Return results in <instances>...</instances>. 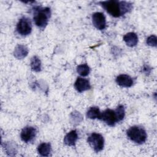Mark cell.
Wrapping results in <instances>:
<instances>
[{
	"label": "cell",
	"mask_w": 157,
	"mask_h": 157,
	"mask_svg": "<svg viewBox=\"0 0 157 157\" xmlns=\"http://www.w3.org/2000/svg\"><path fill=\"white\" fill-rule=\"evenodd\" d=\"M101 6L113 17H120L132 9V4L126 1L110 0L99 2Z\"/></svg>",
	"instance_id": "obj_1"
},
{
	"label": "cell",
	"mask_w": 157,
	"mask_h": 157,
	"mask_svg": "<svg viewBox=\"0 0 157 157\" xmlns=\"http://www.w3.org/2000/svg\"><path fill=\"white\" fill-rule=\"evenodd\" d=\"M51 16L49 7H36L34 10L33 19L36 26L41 29L45 28Z\"/></svg>",
	"instance_id": "obj_2"
},
{
	"label": "cell",
	"mask_w": 157,
	"mask_h": 157,
	"mask_svg": "<svg viewBox=\"0 0 157 157\" xmlns=\"http://www.w3.org/2000/svg\"><path fill=\"white\" fill-rule=\"evenodd\" d=\"M126 134L130 140L139 144L144 143L147 137L145 129L137 126H133L129 128L126 132Z\"/></svg>",
	"instance_id": "obj_3"
},
{
	"label": "cell",
	"mask_w": 157,
	"mask_h": 157,
	"mask_svg": "<svg viewBox=\"0 0 157 157\" xmlns=\"http://www.w3.org/2000/svg\"><path fill=\"white\" fill-rule=\"evenodd\" d=\"M88 144L93 150L98 153L102 150L104 145V140L102 135L98 133H92L87 139Z\"/></svg>",
	"instance_id": "obj_4"
},
{
	"label": "cell",
	"mask_w": 157,
	"mask_h": 157,
	"mask_svg": "<svg viewBox=\"0 0 157 157\" xmlns=\"http://www.w3.org/2000/svg\"><path fill=\"white\" fill-rule=\"evenodd\" d=\"M32 30V25L30 20L25 17H22L17 25V31L21 36L29 34Z\"/></svg>",
	"instance_id": "obj_5"
},
{
	"label": "cell",
	"mask_w": 157,
	"mask_h": 157,
	"mask_svg": "<svg viewBox=\"0 0 157 157\" xmlns=\"http://www.w3.org/2000/svg\"><path fill=\"white\" fill-rule=\"evenodd\" d=\"M100 120L104 121L107 124L113 126L117 122H118L115 110L107 109L101 112Z\"/></svg>",
	"instance_id": "obj_6"
},
{
	"label": "cell",
	"mask_w": 157,
	"mask_h": 157,
	"mask_svg": "<svg viewBox=\"0 0 157 157\" xmlns=\"http://www.w3.org/2000/svg\"><path fill=\"white\" fill-rule=\"evenodd\" d=\"M36 129L33 126L25 127L20 134L21 139L25 143L31 142L36 135Z\"/></svg>",
	"instance_id": "obj_7"
},
{
	"label": "cell",
	"mask_w": 157,
	"mask_h": 157,
	"mask_svg": "<svg viewBox=\"0 0 157 157\" xmlns=\"http://www.w3.org/2000/svg\"><path fill=\"white\" fill-rule=\"evenodd\" d=\"M92 22L93 25L99 30L104 29L106 26L105 15L102 12H95L92 15Z\"/></svg>",
	"instance_id": "obj_8"
},
{
	"label": "cell",
	"mask_w": 157,
	"mask_h": 157,
	"mask_svg": "<svg viewBox=\"0 0 157 157\" xmlns=\"http://www.w3.org/2000/svg\"><path fill=\"white\" fill-rule=\"evenodd\" d=\"M74 86L75 90L79 93H82L91 88L89 80L82 77H78L77 78L74 83Z\"/></svg>",
	"instance_id": "obj_9"
},
{
	"label": "cell",
	"mask_w": 157,
	"mask_h": 157,
	"mask_svg": "<svg viewBox=\"0 0 157 157\" xmlns=\"http://www.w3.org/2000/svg\"><path fill=\"white\" fill-rule=\"evenodd\" d=\"M116 82L118 85L122 87L129 88L132 85L133 80L128 75L121 74V75H119L118 77H117Z\"/></svg>",
	"instance_id": "obj_10"
},
{
	"label": "cell",
	"mask_w": 157,
	"mask_h": 157,
	"mask_svg": "<svg viewBox=\"0 0 157 157\" xmlns=\"http://www.w3.org/2000/svg\"><path fill=\"white\" fill-rule=\"evenodd\" d=\"M78 139V134L75 130L71 131L64 138V142L68 146H74Z\"/></svg>",
	"instance_id": "obj_11"
},
{
	"label": "cell",
	"mask_w": 157,
	"mask_h": 157,
	"mask_svg": "<svg viewBox=\"0 0 157 157\" xmlns=\"http://www.w3.org/2000/svg\"><path fill=\"white\" fill-rule=\"evenodd\" d=\"M123 40L128 46L132 47L137 44L138 37L136 33L130 32L123 36Z\"/></svg>",
	"instance_id": "obj_12"
},
{
	"label": "cell",
	"mask_w": 157,
	"mask_h": 157,
	"mask_svg": "<svg viewBox=\"0 0 157 157\" xmlns=\"http://www.w3.org/2000/svg\"><path fill=\"white\" fill-rule=\"evenodd\" d=\"M52 151V147L50 143H42L37 147L39 154L42 156H48Z\"/></svg>",
	"instance_id": "obj_13"
},
{
	"label": "cell",
	"mask_w": 157,
	"mask_h": 157,
	"mask_svg": "<svg viewBox=\"0 0 157 157\" xmlns=\"http://www.w3.org/2000/svg\"><path fill=\"white\" fill-rule=\"evenodd\" d=\"M28 53V49L23 45H18L14 51V56L18 59H22L25 57Z\"/></svg>",
	"instance_id": "obj_14"
},
{
	"label": "cell",
	"mask_w": 157,
	"mask_h": 157,
	"mask_svg": "<svg viewBox=\"0 0 157 157\" xmlns=\"http://www.w3.org/2000/svg\"><path fill=\"white\" fill-rule=\"evenodd\" d=\"M101 112L98 107H90L86 112V117L90 119H99L101 118Z\"/></svg>",
	"instance_id": "obj_15"
},
{
	"label": "cell",
	"mask_w": 157,
	"mask_h": 157,
	"mask_svg": "<svg viewBox=\"0 0 157 157\" xmlns=\"http://www.w3.org/2000/svg\"><path fill=\"white\" fill-rule=\"evenodd\" d=\"M31 67L33 71L35 72H39L41 70V62L39 58L34 56L31 59Z\"/></svg>",
	"instance_id": "obj_16"
},
{
	"label": "cell",
	"mask_w": 157,
	"mask_h": 157,
	"mask_svg": "<svg viewBox=\"0 0 157 157\" xmlns=\"http://www.w3.org/2000/svg\"><path fill=\"white\" fill-rule=\"evenodd\" d=\"M90 67L86 64H82L78 65L77 67V72L82 76H86L90 73Z\"/></svg>",
	"instance_id": "obj_17"
},
{
	"label": "cell",
	"mask_w": 157,
	"mask_h": 157,
	"mask_svg": "<svg viewBox=\"0 0 157 157\" xmlns=\"http://www.w3.org/2000/svg\"><path fill=\"white\" fill-rule=\"evenodd\" d=\"M117 118H118V121H121L123 118L124 117V115H125V110H124V106L122 105H119L116 110H115Z\"/></svg>",
	"instance_id": "obj_18"
},
{
	"label": "cell",
	"mask_w": 157,
	"mask_h": 157,
	"mask_svg": "<svg viewBox=\"0 0 157 157\" xmlns=\"http://www.w3.org/2000/svg\"><path fill=\"white\" fill-rule=\"evenodd\" d=\"M147 44L151 47L156 46V37L154 35L150 36L147 39Z\"/></svg>",
	"instance_id": "obj_19"
}]
</instances>
